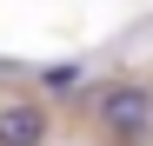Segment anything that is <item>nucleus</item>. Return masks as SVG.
Masks as SVG:
<instances>
[{"instance_id": "f03ea898", "label": "nucleus", "mask_w": 153, "mask_h": 146, "mask_svg": "<svg viewBox=\"0 0 153 146\" xmlns=\"http://www.w3.org/2000/svg\"><path fill=\"white\" fill-rule=\"evenodd\" d=\"M0 146H47V106L40 100H7L0 106Z\"/></svg>"}, {"instance_id": "f257e3e1", "label": "nucleus", "mask_w": 153, "mask_h": 146, "mask_svg": "<svg viewBox=\"0 0 153 146\" xmlns=\"http://www.w3.org/2000/svg\"><path fill=\"white\" fill-rule=\"evenodd\" d=\"M87 106H93L100 133H107L113 146H146V139H153V86L113 80V86H93Z\"/></svg>"}, {"instance_id": "7ed1b4c3", "label": "nucleus", "mask_w": 153, "mask_h": 146, "mask_svg": "<svg viewBox=\"0 0 153 146\" xmlns=\"http://www.w3.org/2000/svg\"><path fill=\"white\" fill-rule=\"evenodd\" d=\"M40 86H53V93L80 86V66H73V60H60V66H40Z\"/></svg>"}]
</instances>
